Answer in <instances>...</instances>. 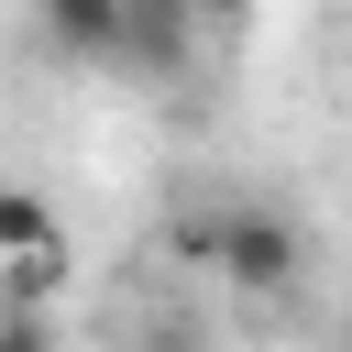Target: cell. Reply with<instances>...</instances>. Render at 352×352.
I'll list each match as a JSON object with an SVG mask.
<instances>
[{
  "mask_svg": "<svg viewBox=\"0 0 352 352\" xmlns=\"http://www.w3.org/2000/svg\"><path fill=\"white\" fill-rule=\"evenodd\" d=\"M220 286H242V297H286L297 275H308V231L275 209V198H220V264H209Z\"/></svg>",
  "mask_w": 352,
  "mask_h": 352,
  "instance_id": "cell-1",
  "label": "cell"
},
{
  "mask_svg": "<svg viewBox=\"0 0 352 352\" xmlns=\"http://www.w3.org/2000/svg\"><path fill=\"white\" fill-rule=\"evenodd\" d=\"M0 297L11 308H55L66 297V220L22 176H0Z\"/></svg>",
  "mask_w": 352,
  "mask_h": 352,
  "instance_id": "cell-2",
  "label": "cell"
},
{
  "mask_svg": "<svg viewBox=\"0 0 352 352\" xmlns=\"http://www.w3.org/2000/svg\"><path fill=\"white\" fill-rule=\"evenodd\" d=\"M33 33L66 66H132V11L121 0H33Z\"/></svg>",
  "mask_w": 352,
  "mask_h": 352,
  "instance_id": "cell-3",
  "label": "cell"
},
{
  "mask_svg": "<svg viewBox=\"0 0 352 352\" xmlns=\"http://www.w3.org/2000/svg\"><path fill=\"white\" fill-rule=\"evenodd\" d=\"M165 264H187V275H209V264H220V198L165 220Z\"/></svg>",
  "mask_w": 352,
  "mask_h": 352,
  "instance_id": "cell-4",
  "label": "cell"
},
{
  "mask_svg": "<svg viewBox=\"0 0 352 352\" xmlns=\"http://www.w3.org/2000/svg\"><path fill=\"white\" fill-rule=\"evenodd\" d=\"M0 352H66V341H55L44 308H11V297H0Z\"/></svg>",
  "mask_w": 352,
  "mask_h": 352,
  "instance_id": "cell-5",
  "label": "cell"
},
{
  "mask_svg": "<svg viewBox=\"0 0 352 352\" xmlns=\"http://www.w3.org/2000/svg\"><path fill=\"white\" fill-rule=\"evenodd\" d=\"M121 11H132V22H143V11H187V22H198V0H121Z\"/></svg>",
  "mask_w": 352,
  "mask_h": 352,
  "instance_id": "cell-6",
  "label": "cell"
},
{
  "mask_svg": "<svg viewBox=\"0 0 352 352\" xmlns=\"http://www.w3.org/2000/svg\"><path fill=\"white\" fill-rule=\"evenodd\" d=\"M154 352H198V330H154Z\"/></svg>",
  "mask_w": 352,
  "mask_h": 352,
  "instance_id": "cell-7",
  "label": "cell"
}]
</instances>
